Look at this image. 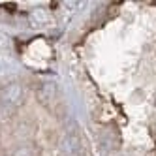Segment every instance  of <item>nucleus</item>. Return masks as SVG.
Segmentation results:
<instances>
[{"mask_svg": "<svg viewBox=\"0 0 156 156\" xmlns=\"http://www.w3.org/2000/svg\"><path fill=\"white\" fill-rule=\"evenodd\" d=\"M19 92H21L19 85L12 83V85H8L4 90H2V100H4V102H8V104H15V100L19 98Z\"/></svg>", "mask_w": 156, "mask_h": 156, "instance_id": "obj_1", "label": "nucleus"}]
</instances>
